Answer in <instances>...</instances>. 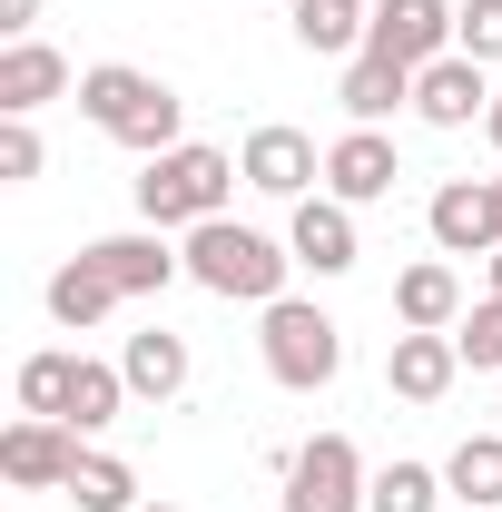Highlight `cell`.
Wrapping results in <instances>:
<instances>
[{"label":"cell","instance_id":"cell-1","mask_svg":"<svg viewBox=\"0 0 502 512\" xmlns=\"http://www.w3.org/2000/svg\"><path fill=\"white\" fill-rule=\"evenodd\" d=\"M79 119L109 128V138L138 148V158H158V148H178V138H188V99H178L158 69L99 60V69H79Z\"/></svg>","mask_w":502,"mask_h":512},{"label":"cell","instance_id":"cell-2","mask_svg":"<svg viewBox=\"0 0 502 512\" xmlns=\"http://www.w3.org/2000/svg\"><path fill=\"white\" fill-rule=\"evenodd\" d=\"M237 158L227 148H207V138H178V148H158L148 168H138V217L148 227H168V237H188L207 217H227V197H237Z\"/></svg>","mask_w":502,"mask_h":512},{"label":"cell","instance_id":"cell-3","mask_svg":"<svg viewBox=\"0 0 502 512\" xmlns=\"http://www.w3.org/2000/svg\"><path fill=\"white\" fill-rule=\"evenodd\" d=\"M178 247H188V276L207 286V296H227V306H276V296H286V266H296L286 237L237 227V217H207V227H188Z\"/></svg>","mask_w":502,"mask_h":512},{"label":"cell","instance_id":"cell-4","mask_svg":"<svg viewBox=\"0 0 502 512\" xmlns=\"http://www.w3.org/2000/svg\"><path fill=\"white\" fill-rule=\"evenodd\" d=\"M256 355H266V375L286 384V394H325V384L345 375V325L306 306V296H276V306H256Z\"/></svg>","mask_w":502,"mask_h":512},{"label":"cell","instance_id":"cell-5","mask_svg":"<svg viewBox=\"0 0 502 512\" xmlns=\"http://www.w3.org/2000/svg\"><path fill=\"white\" fill-rule=\"evenodd\" d=\"M365 483H375V463L355 453V434H315L286 463V512H365Z\"/></svg>","mask_w":502,"mask_h":512},{"label":"cell","instance_id":"cell-6","mask_svg":"<svg viewBox=\"0 0 502 512\" xmlns=\"http://www.w3.org/2000/svg\"><path fill=\"white\" fill-rule=\"evenodd\" d=\"M237 168H247V188H256V197H286V207L325 188V148H315L306 128H286V119L247 128V148H237Z\"/></svg>","mask_w":502,"mask_h":512},{"label":"cell","instance_id":"cell-7","mask_svg":"<svg viewBox=\"0 0 502 512\" xmlns=\"http://www.w3.org/2000/svg\"><path fill=\"white\" fill-rule=\"evenodd\" d=\"M79 444H89V434H69V424H50V414H20V424L0 434V483H10V493H69Z\"/></svg>","mask_w":502,"mask_h":512},{"label":"cell","instance_id":"cell-8","mask_svg":"<svg viewBox=\"0 0 502 512\" xmlns=\"http://www.w3.org/2000/svg\"><path fill=\"white\" fill-rule=\"evenodd\" d=\"M424 227H434V256H493L502 247V197H493V178H443L434 207H424Z\"/></svg>","mask_w":502,"mask_h":512},{"label":"cell","instance_id":"cell-9","mask_svg":"<svg viewBox=\"0 0 502 512\" xmlns=\"http://www.w3.org/2000/svg\"><path fill=\"white\" fill-rule=\"evenodd\" d=\"M365 50L375 60H404V69H434L453 50V0H375Z\"/></svg>","mask_w":502,"mask_h":512},{"label":"cell","instance_id":"cell-10","mask_svg":"<svg viewBox=\"0 0 502 512\" xmlns=\"http://www.w3.org/2000/svg\"><path fill=\"white\" fill-rule=\"evenodd\" d=\"M99 256V276L119 286V296H168L178 276H188V247L168 237V227H128V237H89Z\"/></svg>","mask_w":502,"mask_h":512},{"label":"cell","instance_id":"cell-11","mask_svg":"<svg viewBox=\"0 0 502 512\" xmlns=\"http://www.w3.org/2000/svg\"><path fill=\"white\" fill-rule=\"evenodd\" d=\"M286 247H296V266H315V276H355V256H365V237H355V207L345 197H296L286 207Z\"/></svg>","mask_w":502,"mask_h":512},{"label":"cell","instance_id":"cell-12","mask_svg":"<svg viewBox=\"0 0 502 512\" xmlns=\"http://www.w3.org/2000/svg\"><path fill=\"white\" fill-rule=\"evenodd\" d=\"M493 109V69L463 60V50H443L434 69H414V119L424 128H483Z\"/></svg>","mask_w":502,"mask_h":512},{"label":"cell","instance_id":"cell-13","mask_svg":"<svg viewBox=\"0 0 502 512\" xmlns=\"http://www.w3.org/2000/svg\"><path fill=\"white\" fill-rule=\"evenodd\" d=\"M394 178H404V158H394V138H384V128H345V138L325 148V197H345V207L394 197Z\"/></svg>","mask_w":502,"mask_h":512},{"label":"cell","instance_id":"cell-14","mask_svg":"<svg viewBox=\"0 0 502 512\" xmlns=\"http://www.w3.org/2000/svg\"><path fill=\"white\" fill-rule=\"evenodd\" d=\"M69 89H79V69H69L50 40H10V50H0V119H40Z\"/></svg>","mask_w":502,"mask_h":512},{"label":"cell","instance_id":"cell-15","mask_svg":"<svg viewBox=\"0 0 502 512\" xmlns=\"http://www.w3.org/2000/svg\"><path fill=\"white\" fill-rule=\"evenodd\" d=\"M40 306H50V325H60V335H99V325L119 316L128 296L109 286V276H99V256L79 247L69 266H50V286H40Z\"/></svg>","mask_w":502,"mask_h":512},{"label":"cell","instance_id":"cell-16","mask_svg":"<svg viewBox=\"0 0 502 512\" xmlns=\"http://www.w3.org/2000/svg\"><path fill=\"white\" fill-rule=\"evenodd\" d=\"M119 375H128V394H138V404H178V394H188V375H197V355H188V335L138 325V335L119 345Z\"/></svg>","mask_w":502,"mask_h":512},{"label":"cell","instance_id":"cell-17","mask_svg":"<svg viewBox=\"0 0 502 512\" xmlns=\"http://www.w3.org/2000/svg\"><path fill=\"white\" fill-rule=\"evenodd\" d=\"M453 375H463V345H453V335H414V325H404V335L384 345V384H394L404 404H443Z\"/></svg>","mask_w":502,"mask_h":512},{"label":"cell","instance_id":"cell-18","mask_svg":"<svg viewBox=\"0 0 502 512\" xmlns=\"http://www.w3.org/2000/svg\"><path fill=\"white\" fill-rule=\"evenodd\" d=\"M394 325H414V335H453V325H463V276H453V256H414V266L394 276Z\"/></svg>","mask_w":502,"mask_h":512},{"label":"cell","instance_id":"cell-19","mask_svg":"<svg viewBox=\"0 0 502 512\" xmlns=\"http://www.w3.org/2000/svg\"><path fill=\"white\" fill-rule=\"evenodd\" d=\"M335 99H345V119H355V128H384L394 109H414V69H404V60H375V50H355Z\"/></svg>","mask_w":502,"mask_h":512},{"label":"cell","instance_id":"cell-20","mask_svg":"<svg viewBox=\"0 0 502 512\" xmlns=\"http://www.w3.org/2000/svg\"><path fill=\"white\" fill-rule=\"evenodd\" d=\"M443 493L463 512H502V424L493 434H463V444L443 453Z\"/></svg>","mask_w":502,"mask_h":512},{"label":"cell","instance_id":"cell-21","mask_svg":"<svg viewBox=\"0 0 502 512\" xmlns=\"http://www.w3.org/2000/svg\"><path fill=\"white\" fill-rule=\"evenodd\" d=\"M128 404H138V394H128V375H119V365L79 355V375H69V404H60V424H69V434H109V424H119Z\"/></svg>","mask_w":502,"mask_h":512},{"label":"cell","instance_id":"cell-22","mask_svg":"<svg viewBox=\"0 0 502 512\" xmlns=\"http://www.w3.org/2000/svg\"><path fill=\"white\" fill-rule=\"evenodd\" d=\"M69 503H79V512H138V463L79 444V463H69Z\"/></svg>","mask_w":502,"mask_h":512},{"label":"cell","instance_id":"cell-23","mask_svg":"<svg viewBox=\"0 0 502 512\" xmlns=\"http://www.w3.org/2000/svg\"><path fill=\"white\" fill-rule=\"evenodd\" d=\"M365 20H375V0H296V40L315 60H355L365 50Z\"/></svg>","mask_w":502,"mask_h":512},{"label":"cell","instance_id":"cell-24","mask_svg":"<svg viewBox=\"0 0 502 512\" xmlns=\"http://www.w3.org/2000/svg\"><path fill=\"white\" fill-rule=\"evenodd\" d=\"M365 512H443V463H375V483H365Z\"/></svg>","mask_w":502,"mask_h":512},{"label":"cell","instance_id":"cell-25","mask_svg":"<svg viewBox=\"0 0 502 512\" xmlns=\"http://www.w3.org/2000/svg\"><path fill=\"white\" fill-rule=\"evenodd\" d=\"M69 375H79V355H69V345L30 355V365H20V414H50V424H60V404H69Z\"/></svg>","mask_w":502,"mask_h":512},{"label":"cell","instance_id":"cell-26","mask_svg":"<svg viewBox=\"0 0 502 512\" xmlns=\"http://www.w3.org/2000/svg\"><path fill=\"white\" fill-rule=\"evenodd\" d=\"M453 50L502 69V0H453Z\"/></svg>","mask_w":502,"mask_h":512},{"label":"cell","instance_id":"cell-27","mask_svg":"<svg viewBox=\"0 0 502 512\" xmlns=\"http://www.w3.org/2000/svg\"><path fill=\"white\" fill-rule=\"evenodd\" d=\"M453 345H463V365H473V375H502V296H483V306H463V325H453Z\"/></svg>","mask_w":502,"mask_h":512},{"label":"cell","instance_id":"cell-28","mask_svg":"<svg viewBox=\"0 0 502 512\" xmlns=\"http://www.w3.org/2000/svg\"><path fill=\"white\" fill-rule=\"evenodd\" d=\"M50 168V148H40V128L30 119H0V188H30Z\"/></svg>","mask_w":502,"mask_h":512},{"label":"cell","instance_id":"cell-29","mask_svg":"<svg viewBox=\"0 0 502 512\" xmlns=\"http://www.w3.org/2000/svg\"><path fill=\"white\" fill-rule=\"evenodd\" d=\"M30 20H40V0H0V30L10 40H30Z\"/></svg>","mask_w":502,"mask_h":512},{"label":"cell","instance_id":"cell-30","mask_svg":"<svg viewBox=\"0 0 502 512\" xmlns=\"http://www.w3.org/2000/svg\"><path fill=\"white\" fill-rule=\"evenodd\" d=\"M483 138H493V148H502V89H493V109H483Z\"/></svg>","mask_w":502,"mask_h":512},{"label":"cell","instance_id":"cell-31","mask_svg":"<svg viewBox=\"0 0 502 512\" xmlns=\"http://www.w3.org/2000/svg\"><path fill=\"white\" fill-rule=\"evenodd\" d=\"M483 276H493V296H502V247H493V256H483Z\"/></svg>","mask_w":502,"mask_h":512},{"label":"cell","instance_id":"cell-32","mask_svg":"<svg viewBox=\"0 0 502 512\" xmlns=\"http://www.w3.org/2000/svg\"><path fill=\"white\" fill-rule=\"evenodd\" d=\"M138 512H178V503H138Z\"/></svg>","mask_w":502,"mask_h":512},{"label":"cell","instance_id":"cell-33","mask_svg":"<svg viewBox=\"0 0 502 512\" xmlns=\"http://www.w3.org/2000/svg\"><path fill=\"white\" fill-rule=\"evenodd\" d=\"M493 197H502V178H493Z\"/></svg>","mask_w":502,"mask_h":512},{"label":"cell","instance_id":"cell-34","mask_svg":"<svg viewBox=\"0 0 502 512\" xmlns=\"http://www.w3.org/2000/svg\"><path fill=\"white\" fill-rule=\"evenodd\" d=\"M493 414H502V404H493Z\"/></svg>","mask_w":502,"mask_h":512}]
</instances>
